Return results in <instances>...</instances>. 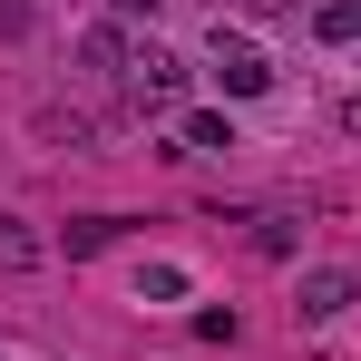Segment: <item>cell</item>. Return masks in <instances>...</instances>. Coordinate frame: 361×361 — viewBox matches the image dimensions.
<instances>
[{"instance_id":"cell-7","label":"cell","mask_w":361,"mask_h":361,"mask_svg":"<svg viewBox=\"0 0 361 361\" xmlns=\"http://www.w3.org/2000/svg\"><path fill=\"white\" fill-rule=\"evenodd\" d=\"M312 39L352 49V39H361V0H322V10H312Z\"/></svg>"},{"instance_id":"cell-1","label":"cell","mask_w":361,"mask_h":361,"mask_svg":"<svg viewBox=\"0 0 361 361\" xmlns=\"http://www.w3.org/2000/svg\"><path fill=\"white\" fill-rule=\"evenodd\" d=\"M118 88L147 108V118H176V108H185V59L157 49V39H127V78H118Z\"/></svg>"},{"instance_id":"cell-5","label":"cell","mask_w":361,"mask_h":361,"mask_svg":"<svg viewBox=\"0 0 361 361\" xmlns=\"http://www.w3.org/2000/svg\"><path fill=\"white\" fill-rule=\"evenodd\" d=\"M39 264H49V244L30 235L20 215H0V274H39Z\"/></svg>"},{"instance_id":"cell-4","label":"cell","mask_w":361,"mask_h":361,"mask_svg":"<svg viewBox=\"0 0 361 361\" xmlns=\"http://www.w3.org/2000/svg\"><path fill=\"white\" fill-rule=\"evenodd\" d=\"M176 137H185V157H225L235 147V127L215 118V108H176Z\"/></svg>"},{"instance_id":"cell-3","label":"cell","mask_w":361,"mask_h":361,"mask_svg":"<svg viewBox=\"0 0 361 361\" xmlns=\"http://www.w3.org/2000/svg\"><path fill=\"white\" fill-rule=\"evenodd\" d=\"M352 302H361V274H352V264H312L302 293H293V312H302V322H342Z\"/></svg>"},{"instance_id":"cell-11","label":"cell","mask_w":361,"mask_h":361,"mask_svg":"<svg viewBox=\"0 0 361 361\" xmlns=\"http://www.w3.org/2000/svg\"><path fill=\"white\" fill-rule=\"evenodd\" d=\"M108 10H118V30H127V20H157L166 0H108Z\"/></svg>"},{"instance_id":"cell-8","label":"cell","mask_w":361,"mask_h":361,"mask_svg":"<svg viewBox=\"0 0 361 361\" xmlns=\"http://www.w3.org/2000/svg\"><path fill=\"white\" fill-rule=\"evenodd\" d=\"M39 137H68V147H98V118H88V108H39Z\"/></svg>"},{"instance_id":"cell-9","label":"cell","mask_w":361,"mask_h":361,"mask_svg":"<svg viewBox=\"0 0 361 361\" xmlns=\"http://www.w3.org/2000/svg\"><path fill=\"white\" fill-rule=\"evenodd\" d=\"M137 302H185V264H137Z\"/></svg>"},{"instance_id":"cell-10","label":"cell","mask_w":361,"mask_h":361,"mask_svg":"<svg viewBox=\"0 0 361 361\" xmlns=\"http://www.w3.org/2000/svg\"><path fill=\"white\" fill-rule=\"evenodd\" d=\"M254 254H293V225L283 215H254Z\"/></svg>"},{"instance_id":"cell-12","label":"cell","mask_w":361,"mask_h":361,"mask_svg":"<svg viewBox=\"0 0 361 361\" xmlns=\"http://www.w3.org/2000/svg\"><path fill=\"white\" fill-rule=\"evenodd\" d=\"M332 118H342V127H352V137H361V98H342V108H332Z\"/></svg>"},{"instance_id":"cell-2","label":"cell","mask_w":361,"mask_h":361,"mask_svg":"<svg viewBox=\"0 0 361 361\" xmlns=\"http://www.w3.org/2000/svg\"><path fill=\"white\" fill-rule=\"evenodd\" d=\"M205 59H215V88H225V98H264V88H274V59H264L244 30H225V20L205 30Z\"/></svg>"},{"instance_id":"cell-13","label":"cell","mask_w":361,"mask_h":361,"mask_svg":"<svg viewBox=\"0 0 361 361\" xmlns=\"http://www.w3.org/2000/svg\"><path fill=\"white\" fill-rule=\"evenodd\" d=\"M244 10H264V20H283V10H293V0H244Z\"/></svg>"},{"instance_id":"cell-6","label":"cell","mask_w":361,"mask_h":361,"mask_svg":"<svg viewBox=\"0 0 361 361\" xmlns=\"http://www.w3.org/2000/svg\"><path fill=\"white\" fill-rule=\"evenodd\" d=\"M108 244H127V215H78V225H68V264H88V254H108Z\"/></svg>"}]
</instances>
